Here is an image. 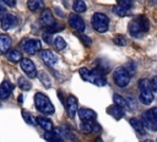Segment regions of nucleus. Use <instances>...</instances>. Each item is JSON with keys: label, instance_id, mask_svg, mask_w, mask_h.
I'll return each instance as SVG.
<instances>
[{"label": "nucleus", "instance_id": "obj_11", "mask_svg": "<svg viewBox=\"0 0 157 142\" xmlns=\"http://www.w3.org/2000/svg\"><path fill=\"white\" fill-rule=\"evenodd\" d=\"M17 24V17L12 13H6V16L1 21V28L4 31H9L10 28L15 27Z\"/></svg>", "mask_w": 157, "mask_h": 142}, {"label": "nucleus", "instance_id": "obj_9", "mask_svg": "<svg viewBox=\"0 0 157 142\" xmlns=\"http://www.w3.org/2000/svg\"><path fill=\"white\" fill-rule=\"evenodd\" d=\"M39 22L42 26H44L45 28L53 26L55 23V20H54V16H53V12L49 10V9H44L39 16Z\"/></svg>", "mask_w": 157, "mask_h": 142}, {"label": "nucleus", "instance_id": "obj_36", "mask_svg": "<svg viewBox=\"0 0 157 142\" xmlns=\"http://www.w3.org/2000/svg\"><path fill=\"white\" fill-rule=\"evenodd\" d=\"M80 39L82 40V43L86 45V47H91V44H92V39L90 38V37H87V36H80Z\"/></svg>", "mask_w": 157, "mask_h": 142}, {"label": "nucleus", "instance_id": "obj_28", "mask_svg": "<svg viewBox=\"0 0 157 142\" xmlns=\"http://www.w3.org/2000/svg\"><path fill=\"white\" fill-rule=\"evenodd\" d=\"M64 28H65V26H64V24L55 22L53 26H50V27H48V28H47V32H48V33H58V32L63 31Z\"/></svg>", "mask_w": 157, "mask_h": 142}, {"label": "nucleus", "instance_id": "obj_40", "mask_svg": "<svg viewBox=\"0 0 157 142\" xmlns=\"http://www.w3.org/2000/svg\"><path fill=\"white\" fill-rule=\"evenodd\" d=\"M2 1L5 2V5H7L10 7H13L16 5V0H2Z\"/></svg>", "mask_w": 157, "mask_h": 142}, {"label": "nucleus", "instance_id": "obj_16", "mask_svg": "<svg viewBox=\"0 0 157 142\" xmlns=\"http://www.w3.org/2000/svg\"><path fill=\"white\" fill-rule=\"evenodd\" d=\"M11 44H12V40L7 34H0V53L1 54L7 53L11 48Z\"/></svg>", "mask_w": 157, "mask_h": 142}, {"label": "nucleus", "instance_id": "obj_22", "mask_svg": "<svg viewBox=\"0 0 157 142\" xmlns=\"http://www.w3.org/2000/svg\"><path fill=\"white\" fill-rule=\"evenodd\" d=\"M27 7L29 11H38L44 7L43 0H27Z\"/></svg>", "mask_w": 157, "mask_h": 142}, {"label": "nucleus", "instance_id": "obj_3", "mask_svg": "<svg viewBox=\"0 0 157 142\" xmlns=\"http://www.w3.org/2000/svg\"><path fill=\"white\" fill-rule=\"evenodd\" d=\"M91 23H92V27L94 28L96 32L105 33L108 31V27H109V18L107 15H104L102 12H96L91 17Z\"/></svg>", "mask_w": 157, "mask_h": 142}, {"label": "nucleus", "instance_id": "obj_25", "mask_svg": "<svg viewBox=\"0 0 157 142\" xmlns=\"http://www.w3.org/2000/svg\"><path fill=\"white\" fill-rule=\"evenodd\" d=\"M113 12L117 15V16H119V17H125V16H128L129 15V10L128 9H125V7H123L121 5H115V6H113Z\"/></svg>", "mask_w": 157, "mask_h": 142}, {"label": "nucleus", "instance_id": "obj_42", "mask_svg": "<svg viewBox=\"0 0 157 142\" xmlns=\"http://www.w3.org/2000/svg\"><path fill=\"white\" fill-rule=\"evenodd\" d=\"M55 11H56V13H58V15H59L60 17H61V16H64V13L61 12V10H60V9H58V7H55Z\"/></svg>", "mask_w": 157, "mask_h": 142}, {"label": "nucleus", "instance_id": "obj_33", "mask_svg": "<svg viewBox=\"0 0 157 142\" xmlns=\"http://www.w3.org/2000/svg\"><path fill=\"white\" fill-rule=\"evenodd\" d=\"M124 67H125L126 71L130 73V76H131V75H135V72H136V64H135L134 61H128Z\"/></svg>", "mask_w": 157, "mask_h": 142}, {"label": "nucleus", "instance_id": "obj_45", "mask_svg": "<svg viewBox=\"0 0 157 142\" xmlns=\"http://www.w3.org/2000/svg\"><path fill=\"white\" fill-rule=\"evenodd\" d=\"M144 142H152V141H151V140H145Z\"/></svg>", "mask_w": 157, "mask_h": 142}, {"label": "nucleus", "instance_id": "obj_46", "mask_svg": "<svg viewBox=\"0 0 157 142\" xmlns=\"http://www.w3.org/2000/svg\"><path fill=\"white\" fill-rule=\"evenodd\" d=\"M0 108H1V103H0Z\"/></svg>", "mask_w": 157, "mask_h": 142}, {"label": "nucleus", "instance_id": "obj_27", "mask_svg": "<svg viewBox=\"0 0 157 142\" xmlns=\"http://www.w3.org/2000/svg\"><path fill=\"white\" fill-rule=\"evenodd\" d=\"M136 21L139 22V24L141 26V28H142L144 32H147V31H148V28H150V22H148V20H147L145 16H139Z\"/></svg>", "mask_w": 157, "mask_h": 142}, {"label": "nucleus", "instance_id": "obj_14", "mask_svg": "<svg viewBox=\"0 0 157 142\" xmlns=\"http://www.w3.org/2000/svg\"><path fill=\"white\" fill-rule=\"evenodd\" d=\"M12 89H13V86L7 80L2 81L1 84H0V99H2V100L7 99L10 97V94H11Z\"/></svg>", "mask_w": 157, "mask_h": 142}, {"label": "nucleus", "instance_id": "obj_44", "mask_svg": "<svg viewBox=\"0 0 157 142\" xmlns=\"http://www.w3.org/2000/svg\"><path fill=\"white\" fill-rule=\"evenodd\" d=\"M22 99H23V97H22V95H18V103H22V102H23Z\"/></svg>", "mask_w": 157, "mask_h": 142}, {"label": "nucleus", "instance_id": "obj_37", "mask_svg": "<svg viewBox=\"0 0 157 142\" xmlns=\"http://www.w3.org/2000/svg\"><path fill=\"white\" fill-rule=\"evenodd\" d=\"M126 102H128V106H129V108H131V109H136V108H137V105H136V103H135V99H134L132 97H128V98H126Z\"/></svg>", "mask_w": 157, "mask_h": 142}, {"label": "nucleus", "instance_id": "obj_43", "mask_svg": "<svg viewBox=\"0 0 157 142\" xmlns=\"http://www.w3.org/2000/svg\"><path fill=\"white\" fill-rule=\"evenodd\" d=\"M92 142H103V140H102L101 137H97V138H96V140H93Z\"/></svg>", "mask_w": 157, "mask_h": 142}, {"label": "nucleus", "instance_id": "obj_21", "mask_svg": "<svg viewBox=\"0 0 157 142\" xmlns=\"http://www.w3.org/2000/svg\"><path fill=\"white\" fill-rule=\"evenodd\" d=\"M6 58H7L9 61L16 64V62H20L22 60V54H21V51H18L16 49H11L6 53Z\"/></svg>", "mask_w": 157, "mask_h": 142}, {"label": "nucleus", "instance_id": "obj_24", "mask_svg": "<svg viewBox=\"0 0 157 142\" xmlns=\"http://www.w3.org/2000/svg\"><path fill=\"white\" fill-rule=\"evenodd\" d=\"M72 7H74V11H75L76 13L85 12L86 9H87V6H86V4H85L83 0H75L74 4H72Z\"/></svg>", "mask_w": 157, "mask_h": 142}, {"label": "nucleus", "instance_id": "obj_19", "mask_svg": "<svg viewBox=\"0 0 157 142\" xmlns=\"http://www.w3.org/2000/svg\"><path fill=\"white\" fill-rule=\"evenodd\" d=\"M108 113L114 118V119H117V120H119V119H121L124 115H125V111H124V109L123 108H120V106H118V105H110L109 108H108Z\"/></svg>", "mask_w": 157, "mask_h": 142}, {"label": "nucleus", "instance_id": "obj_34", "mask_svg": "<svg viewBox=\"0 0 157 142\" xmlns=\"http://www.w3.org/2000/svg\"><path fill=\"white\" fill-rule=\"evenodd\" d=\"M39 80L42 81V83L45 86V87H50L52 86V83H50V80H49V77H48V75L44 72V71H42L40 73H39Z\"/></svg>", "mask_w": 157, "mask_h": 142}, {"label": "nucleus", "instance_id": "obj_31", "mask_svg": "<svg viewBox=\"0 0 157 142\" xmlns=\"http://www.w3.org/2000/svg\"><path fill=\"white\" fill-rule=\"evenodd\" d=\"M54 45H55V48L58 50H63L66 47V42H65V39L63 37H56L54 39Z\"/></svg>", "mask_w": 157, "mask_h": 142}, {"label": "nucleus", "instance_id": "obj_29", "mask_svg": "<svg viewBox=\"0 0 157 142\" xmlns=\"http://www.w3.org/2000/svg\"><path fill=\"white\" fill-rule=\"evenodd\" d=\"M21 115H22L23 120H25L28 125H34V124L37 122V120H34V119H33V116H32L28 111H26V110H22V111H21Z\"/></svg>", "mask_w": 157, "mask_h": 142}, {"label": "nucleus", "instance_id": "obj_6", "mask_svg": "<svg viewBox=\"0 0 157 142\" xmlns=\"http://www.w3.org/2000/svg\"><path fill=\"white\" fill-rule=\"evenodd\" d=\"M20 65H21V69L23 70V72L29 77V78H34L37 76V69H36V65L34 62L31 60V59H22L20 61Z\"/></svg>", "mask_w": 157, "mask_h": 142}, {"label": "nucleus", "instance_id": "obj_35", "mask_svg": "<svg viewBox=\"0 0 157 142\" xmlns=\"http://www.w3.org/2000/svg\"><path fill=\"white\" fill-rule=\"evenodd\" d=\"M119 5L129 10L130 7H132V0H119Z\"/></svg>", "mask_w": 157, "mask_h": 142}, {"label": "nucleus", "instance_id": "obj_41", "mask_svg": "<svg viewBox=\"0 0 157 142\" xmlns=\"http://www.w3.org/2000/svg\"><path fill=\"white\" fill-rule=\"evenodd\" d=\"M6 16V11H5V9H0V21H2V18Z\"/></svg>", "mask_w": 157, "mask_h": 142}, {"label": "nucleus", "instance_id": "obj_18", "mask_svg": "<svg viewBox=\"0 0 157 142\" xmlns=\"http://www.w3.org/2000/svg\"><path fill=\"white\" fill-rule=\"evenodd\" d=\"M139 99H140V102H141L142 104H145V105H150V104L153 102L155 95H153V93H152L150 89H146V91H142V92L140 93Z\"/></svg>", "mask_w": 157, "mask_h": 142}, {"label": "nucleus", "instance_id": "obj_10", "mask_svg": "<svg viewBox=\"0 0 157 142\" xmlns=\"http://www.w3.org/2000/svg\"><path fill=\"white\" fill-rule=\"evenodd\" d=\"M76 110H77V99L74 95H69L66 99V111H67V115L70 119L75 118Z\"/></svg>", "mask_w": 157, "mask_h": 142}, {"label": "nucleus", "instance_id": "obj_12", "mask_svg": "<svg viewBox=\"0 0 157 142\" xmlns=\"http://www.w3.org/2000/svg\"><path fill=\"white\" fill-rule=\"evenodd\" d=\"M42 60L44 61L45 65L48 66H54L56 62H58V56L52 51V50H43L42 51Z\"/></svg>", "mask_w": 157, "mask_h": 142}, {"label": "nucleus", "instance_id": "obj_17", "mask_svg": "<svg viewBox=\"0 0 157 142\" xmlns=\"http://www.w3.org/2000/svg\"><path fill=\"white\" fill-rule=\"evenodd\" d=\"M36 120H37V124H38L42 129H44V130H45V132H49V131H53V130H54L53 122H52L48 118H45V116L40 115V116H37V118H36Z\"/></svg>", "mask_w": 157, "mask_h": 142}, {"label": "nucleus", "instance_id": "obj_47", "mask_svg": "<svg viewBox=\"0 0 157 142\" xmlns=\"http://www.w3.org/2000/svg\"><path fill=\"white\" fill-rule=\"evenodd\" d=\"M0 9H1V4H0Z\"/></svg>", "mask_w": 157, "mask_h": 142}, {"label": "nucleus", "instance_id": "obj_30", "mask_svg": "<svg viewBox=\"0 0 157 142\" xmlns=\"http://www.w3.org/2000/svg\"><path fill=\"white\" fill-rule=\"evenodd\" d=\"M113 43L115 45H119V47H124L126 45V38L123 36V34H118L113 38Z\"/></svg>", "mask_w": 157, "mask_h": 142}, {"label": "nucleus", "instance_id": "obj_26", "mask_svg": "<svg viewBox=\"0 0 157 142\" xmlns=\"http://www.w3.org/2000/svg\"><path fill=\"white\" fill-rule=\"evenodd\" d=\"M17 84H18V87H20L22 91H29L31 87H32L31 82H29L27 78H25V77H20L18 81H17Z\"/></svg>", "mask_w": 157, "mask_h": 142}, {"label": "nucleus", "instance_id": "obj_32", "mask_svg": "<svg viewBox=\"0 0 157 142\" xmlns=\"http://www.w3.org/2000/svg\"><path fill=\"white\" fill-rule=\"evenodd\" d=\"M137 86H139V88H140L141 91L150 89V88H151V81H150V80H147V78H141V80L139 81Z\"/></svg>", "mask_w": 157, "mask_h": 142}, {"label": "nucleus", "instance_id": "obj_23", "mask_svg": "<svg viewBox=\"0 0 157 142\" xmlns=\"http://www.w3.org/2000/svg\"><path fill=\"white\" fill-rule=\"evenodd\" d=\"M113 102H114L115 105H118V106H120V108H123V109L129 108V106H128L126 98L121 97L120 94H114V95H113Z\"/></svg>", "mask_w": 157, "mask_h": 142}, {"label": "nucleus", "instance_id": "obj_5", "mask_svg": "<svg viewBox=\"0 0 157 142\" xmlns=\"http://www.w3.org/2000/svg\"><path fill=\"white\" fill-rule=\"evenodd\" d=\"M69 24L77 32H83L85 28H86V24H85V21L83 18L78 15V13H70L69 15Z\"/></svg>", "mask_w": 157, "mask_h": 142}, {"label": "nucleus", "instance_id": "obj_1", "mask_svg": "<svg viewBox=\"0 0 157 142\" xmlns=\"http://www.w3.org/2000/svg\"><path fill=\"white\" fill-rule=\"evenodd\" d=\"M78 73L85 81H88V82H91V83H93L98 87H103V86L107 84V81L103 77V72L99 71L98 69H93V70L90 71L88 69L82 67V69L78 70Z\"/></svg>", "mask_w": 157, "mask_h": 142}, {"label": "nucleus", "instance_id": "obj_38", "mask_svg": "<svg viewBox=\"0 0 157 142\" xmlns=\"http://www.w3.org/2000/svg\"><path fill=\"white\" fill-rule=\"evenodd\" d=\"M43 39H44V42L47 43V44H50L52 42H53V39H52V33H43Z\"/></svg>", "mask_w": 157, "mask_h": 142}, {"label": "nucleus", "instance_id": "obj_13", "mask_svg": "<svg viewBox=\"0 0 157 142\" xmlns=\"http://www.w3.org/2000/svg\"><path fill=\"white\" fill-rule=\"evenodd\" d=\"M128 31H129L130 36L134 37V38H141L142 34L145 33V32L142 31V28H141V26L139 24L137 21H132V22H130L129 26H128Z\"/></svg>", "mask_w": 157, "mask_h": 142}, {"label": "nucleus", "instance_id": "obj_39", "mask_svg": "<svg viewBox=\"0 0 157 142\" xmlns=\"http://www.w3.org/2000/svg\"><path fill=\"white\" fill-rule=\"evenodd\" d=\"M151 88H152L155 92H157V76L152 77V80H151Z\"/></svg>", "mask_w": 157, "mask_h": 142}, {"label": "nucleus", "instance_id": "obj_20", "mask_svg": "<svg viewBox=\"0 0 157 142\" xmlns=\"http://www.w3.org/2000/svg\"><path fill=\"white\" fill-rule=\"evenodd\" d=\"M129 122H130V125L132 126V129H134L136 132H139V133H141V135L146 133V127L144 126V124H142L141 120H139V119H136V118H131V119L129 120Z\"/></svg>", "mask_w": 157, "mask_h": 142}, {"label": "nucleus", "instance_id": "obj_2", "mask_svg": "<svg viewBox=\"0 0 157 142\" xmlns=\"http://www.w3.org/2000/svg\"><path fill=\"white\" fill-rule=\"evenodd\" d=\"M34 105H36L37 110L43 113L44 115H52L55 111V108L52 104V102L49 100V98L40 92L34 94Z\"/></svg>", "mask_w": 157, "mask_h": 142}, {"label": "nucleus", "instance_id": "obj_4", "mask_svg": "<svg viewBox=\"0 0 157 142\" xmlns=\"http://www.w3.org/2000/svg\"><path fill=\"white\" fill-rule=\"evenodd\" d=\"M113 78H114V83L120 88H124L130 83V73L126 71L124 66H118L114 69Z\"/></svg>", "mask_w": 157, "mask_h": 142}, {"label": "nucleus", "instance_id": "obj_8", "mask_svg": "<svg viewBox=\"0 0 157 142\" xmlns=\"http://www.w3.org/2000/svg\"><path fill=\"white\" fill-rule=\"evenodd\" d=\"M80 130L81 132L90 135V133H98L101 132V126L93 120V121H82L80 124Z\"/></svg>", "mask_w": 157, "mask_h": 142}, {"label": "nucleus", "instance_id": "obj_7", "mask_svg": "<svg viewBox=\"0 0 157 142\" xmlns=\"http://www.w3.org/2000/svg\"><path fill=\"white\" fill-rule=\"evenodd\" d=\"M22 47H23V51H25V53L32 55V54H36L38 50H40L42 43H40L39 39H36V38H34V39H28V40H26V43H23Z\"/></svg>", "mask_w": 157, "mask_h": 142}, {"label": "nucleus", "instance_id": "obj_15", "mask_svg": "<svg viewBox=\"0 0 157 142\" xmlns=\"http://www.w3.org/2000/svg\"><path fill=\"white\" fill-rule=\"evenodd\" d=\"M78 116L82 121H93L96 118H97V114L96 111H93L92 109H88V108H81L78 110Z\"/></svg>", "mask_w": 157, "mask_h": 142}]
</instances>
